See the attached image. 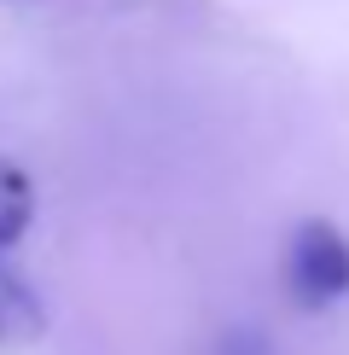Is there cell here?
Returning a JSON list of instances; mask_svg holds the SVG:
<instances>
[{
    "label": "cell",
    "instance_id": "6da1fadb",
    "mask_svg": "<svg viewBox=\"0 0 349 355\" xmlns=\"http://www.w3.org/2000/svg\"><path fill=\"white\" fill-rule=\"evenodd\" d=\"M285 286H291V303L297 309H332V303L349 297V233L338 221L309 216L291 233Z\"/></svg>",
    "mask_w": 349,
    "mask_h": 355
},
{
    "label": "cell",
    "instance_id": "7a4b0ae2",
    "mask_svg": "<svg viewBox=\"0 0 349 355\" xmlns=\"http://www.w3.org/2000/svg\"><path fill=\"white\" fill-rule=\"evenodd\" d=\"M29 221H35V187H29V175L18 164L0 157V250L18 245Z\"/></svg>",
    "mask_w": 349,
    "mask_h": 355
}]
</instances>
